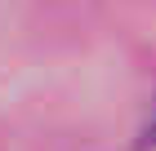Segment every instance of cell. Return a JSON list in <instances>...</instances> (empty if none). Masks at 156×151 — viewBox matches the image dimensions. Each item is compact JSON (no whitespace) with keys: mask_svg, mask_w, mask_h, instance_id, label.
<instances>
[{"mask_svg":"<svg viewBox=\"0 0 156 151\" xmlns=\"http://www.w3.org/2000/svg\"><path fill=\"white\" fill-rule=\"evenodd\" d=\"M147 142H156V120H152V125H147Z\"/></svg>","mask_w":156,"mask_h":151,"instance_id":"1","label":"cell"}]
</instances>
